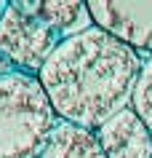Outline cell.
I'll list each match as a JSON object with an SVG mask.
<instances>
[{"label": "cell", "instance_id": "cell-1", "mask_svg": "<svg viewBox=\"0 0 152 158\" xmlns=\"http://www.w3.org/2000/svg\"><path fill=\"white\" fill-rule=\"evenodd\" d=\"M144 59L96 24L61 38L40 81L59 121L96 131L131 105Z\"/></svg>", "mask_w": 152, "mask_h": 158}, {"label": "cell", "instance_id": "cell-2", "mask_svg": "<svg viewBox=\"0 0 152 158\" xmlns=\"http://www.w3.org/2000/svg\"><path fill=\"white\" fill-rule=\"evenodd\" d=\"M56 123L35 75L0 73V158H40Z\"/></svg>", "mask_w": 152, "mask_h": 158}, {"label": "cell", "instance_id": "cell-3", "mask_svg": "<svg viewBox=\"0 0 152 158\" xmlns=\"http://www.w3.org/2000/svg\"><path fill=\"white\" fill-rule=\"evenodd\" d=\"M59 43V32H53L27 8H21V0L6 6L0 16V56H6L11 64L37 78Z\"/></svg>", "mask_w": 152, "mask_h": 158}, {"label": "cell", "instance_id": "cell-4", "mask_svg": "<svg viewBox=\"0 0 152 158\" xmlns=\"http://www.w3.org/2000/svg\"><path fill=\"white\" fill-rule=\"evenodd\" d=\"M85 8L99 30L110 32L134 51H150L152 56V3L88 0Z\"/></svg>", "mask_w": 152, "mask_h": 158}, {"label": "cell", "instance_id": "cell-5", "mask_svg": "<svg viewBox=\"0 0 152 158\" xmlns=\"http://www.w3.org/2000/svg\"><path fill=\"white\" fill-rule=\"evenodd\" d=\"M96 137L107 158H152V134L131 105L101 123Z\"/></svg>", "mask_w": 152, "mask_h": 158}, {"label": "cell", "instance_id": "cell-6", "mask_svg": "<svg viewBox=\"0 0 152 158\" xmlns=\"http://www.w3.org/2000/svg\"><path fill=\"white\" fill-rule=\"evenodd\" d=\"M40 158H107V156L99 145L96 131L59 121Z\"/></svg>", "mask_w": 152, "mask_h": 158}, {"label": "cell", "instance_id": "cell-7", "mask_svg": "<svg viewBox=\"0 0 152 158\" xmlns=\"http://www.w3.org/2000/svg\"><path fill=\"white\" fill-rule=\"evenodd\" d=\"M21 8H27L35 19H40L45 27H51L59 35L61 32L72 35L77 22L88 16V8L80 0H21ZM75 32H80V30H75Z\"/></svg>", "mask_w": 152, "mask_h": 158}, {"label": "cell", "instance_id": "cell-8", "mask_svg": "<svg viewBox=\"0 0 152 158\" xmlns=\"http://www.w3.org/2000/svg\"><path fill=\"white\" fill-rule=\"evenodd\" d=\"M131 107L136 110V115L142 118V123L147 126V131L152 134V56L144 59L142 75L136 81L134 97H131Z\"/></svg>", "mask_w": 152, "mask_h": 158}, {"label": "cell", "instance_id": "cell-9", "mask_svg": "<svg viewBox=\"0 0 152 158\" xmlns=\"http://www.w3.org/2000/svg\"><path fill=\"white\" fill-rule=\"evenodd\" d=\"M6 6H8V3H6V0H0V16H3V11H6Z\"/></svg>", "mask_w": 152, "mask_h": 158}]
</instances>
